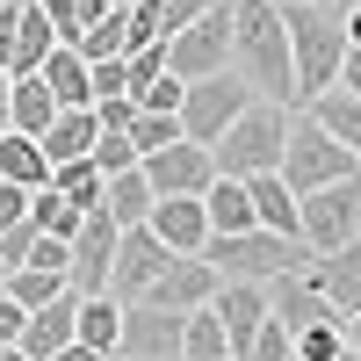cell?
I'll list each match as a JSON object with an SVG mask.
<instances>
[{
    "label": "cell",
    "instance_id": "obj_1",
    "mask_svg": "<svg viewBox=\"0 0 361 361\" xmlns=\"http://www.w3.org/2000/svg\"><path fill=\"white\" fill-rule=\"evenodd\" d=\"M231 73L253 87V102H275V109H304L296 102V66H289V22L275 0H238V22H231Z\"/></svg>",
    "mask_w": 361,
    "mask_h": 361
},
{
    "label": "cell",
    "instance_id": "obj_2",
    "mask_svg": "<svg viewBox=\"0 0 361 361\" xmlns=\"http://www.w3.org/2000/svg\"><path fill=\"white\" fill-rule=\"evenodd\" d=\"M289 22V66H296V102H318V94H333V80L347 66V22L340 8H282Z\"/></svg>",
    "mask_w": 361,
    "mask_h": 361
},
{
    "label": "cell",
    "instance_id": "obj_3",
    "mask_svg": "<svg viewBox=\"0 0 361 361\" xmlns=\"http://www.w3.org/2000/svg\"><path fill=\"white\" fill-rule=\"evenodd\" d=\"M282 152H289V109H275V102H253L217 145H209L217 180H260V173H282Z\"/></svg>",
    "mask_w": 361,
    "mask_h": 361
},
{
    "label": "cell",
    "instance_id": "obj_4",
    "mask_svg": "<svg viewBox=\"0 0 361 361\" xmlns=\"http://www.w3.org/2000/svg\"><path fill=\"white\" fill-rule=\"evenodd\" d=\"M195 260H209L217 282H260L267 289L275 275H304L311 246H304V238H275V231H238V238H209Z\"/></svg>",
    "mask_w": 361,
    "mask_h": 361
},
{
    "label": "cell",
    "instance_id": "obj_5",
    "mask_svg": "<svg viewBox=\"0 0 361 361\" xmlns=\"http://www.w3.org/2000/svg\"><path fill=\"white\" fill-rule=\"evenodd\" d=\"M354 173H361V166L311 123V109H296V116H289V152H282V188L304 202V195L333 188V180H354Z\"/></svg>",
    "mask_w": 361,
    "mask_h": 361
},
{
    "label": "cell",
    "instance_id": "obj_6",
    "mask_svg": "<svg viewBox=\"0 0 361 361\" xmlns=\"http://www.w3.org/2000/svg\"><path fill=\"white\" fill-rule=\"evenodd\" d=\"M231 22H238V8H231V0H217V8H209L202 22L173 29V37H166V73H173L180 87L231 73Z\"/></svg>",
    "mask_w": 361,
    "mask_h": 361
},
{
    "label": "cell",
    "instance_id": "obj_7",
    "mask_svg": "<svg viewBox=\"0 0 361 361\" xmlns=\"http://www.w3.org/2000/svg\"><path fill=\"white\" fill-rule=\"evenodd\" d=\"M246 109H253V87L238 80V73L195 80L188 94H180V137H188V145H202V152H209V145H217V137H224V130H231V123H238Z\"/></svg>",
    "mask_w": 361,
    "mask_h": 361
},
{
    "label": "cell",
    "instance_id": "obj_8",
    "mask_svg": "<svg viewBox=\"0 0 361 361\" xmlns=\"http://www.w3.org/2000/svg\"><path fill=\"white\" fill-rule=\"evenodd\" d=\"M296 224H304V246L311 253H340L361 238V173L354 180H333V188H318L296 202Z\"/></svg>",
    "mask_w": 361,
    "mask_h": 361
},
{
    "label": "cell",
    "instance_id": "obj_9",
    "mask_svg": "<svg viewBox=\"0 0 361 361\" xmlns=\"http://www.w3.org/2000/svg\"><path fill=\"white\" fill-rule=\"evenodd\" d=\"M137 173H145V188H152L159 202H173V195H195V202H202L209 180H217V159H209L202 145L180 137V145H166V152H145Z\"/></svg>",
    "mask_w": 361,
    "mask_h": 361
},
{
    "label": "cell",
    "instance_id": "obj_10",
    "mask_svg": "<svg viewBox=\"0 0 361 361\" xmlns=\"http://www.w3.org/2000/svg\"><path fill=\"white\" fill-rule=\"evenodd\" d=\"M116 246H123V224H116L109 209H87V224L73 238V296H109Z\"/></svg>",
    "mask_w": 361,
    "mask_h": 361
},
{
    "label": "cell",
    "instance_id": "obj_11",
    "mask_svg": "<svg viewBox=\"0 0 361 361\" xmlns=\"http://www.w3.org/2000/svg\"><path fill=\"white\" fill-rule=\"evenodd\" d=\"M166 267H173V253L159 246V238L152 231H123V246H116V267H109V296H116V304H145V289H152L159 275H166Z\"/></svg>",
    "mask_w": 361,
    "mask_h": 361
},
{
    "label": "cell",
    "instance_id": "obj_12",
    "mask_svg": "<svg viewBox=\"0 0 361 361\" xmlns=\"http://www.w3.org/2000/svg\"><path fill=\"white\" fill-rule=\"evenodd\" d=\"M180 325L173 311L152 304H123V340H116V361H180Z\"/></svg>",
    "mask_w": 361,
    "mask_h": 361
},
{
    "label": "cell",
    "instance_id": "obj_13",
    "mask_svg": "<svg viewBox=\"0 0 361 361\" xmlns=\"http://www.w3.org/2000/svg\"><path fill=\"white\" fill-rule=\"evenodd\" d=\"M267 318H275L289 340H296V333H311V325H340V311L318 296L311 275H275V282H267Z\"/></svg>",
    "mask_w": 361,
    "mask_h": 361
},
{
    "label": "cell",
    "instance_id": "obj_14",
    "mask_svg": "<svg viewBox=\"0 0 361 361\" xmlns=\"http://www.w3.org/2000/svg\"><path fill=\"white\" fill-rule=\"evenodd\" d=\"M209 318L224 325L231 361H246V347L260 340V325H267V289H260V282H224L217 296H209Z\"/></svg>",
    "mask_w": 361,
    "mask_h": 361
},
{
    "label": "cell",
    "instance_id": "obj_15",
    "mask_svg": "<svg viewBox=\"0 0 361 361\" xmlns=\"http://www.w3.org/2000/svg\"><path fill=\"white\" fill-rule=\"evenodd\" d=\"M224 282L209 275V260H173L166 275L145 289V304L152 311H173V318H195V311H209V296H217Z\"/></svg>",
    "mask_w": 361,
    "mask_h": 361
},
{
    "label": "cell",
    "instance_id": "obj_16",
    "mask_svg": "<svg viewBox=\"0 0 361 361\" xmlns=\"http://www.w3.org/2000/svg\"><path fill=\"white\" fill-rule=\"evenodd\" d=\"M145 231L159 238V246L173 260H195L209 246V217H202V202L195 195H173V202H152V217H145Z\"/></svg>",
    "mask_w": 361,
    "mask_h": 361
},
{
    "label": "cell",
    "instance_id": "obj_17",
    "mask_svg": "<svg viewBox=\"0 0 361 361\" xmlns=\"http://www.w3.org/2000/svg\"><path fill=\"white\" fill-rule=\"evenodd\" d=\"M304 275L318 282V296H325V304L340 311V325H347V318L361 311V238H354V246H340V253H311Z\"/></svg>",
    "mask_w": 361,
    "mask_h": 361
},
{
    "label": "cell",
    "instance_id": "obj_18",
    "mask_svg": "<svg viewBox=\"0 0 361 361\" xmlns=\"http://www.w3.org/2000/svg\"><path fill=\"white\" fill-rule=\"evenodd\" d=\"M73 333H80V296L66 289L58 304L29 311V325H22V354H29V361H51V354H66V347H73Z\"/></svg>",
    "mask_w": 361,
    "mask_h": 361
},
{
    "label": "cell",
    "instance_id": "obj_19",
    "mask_svg": "<svg viewBox=\"0 0 361 361\" xmlns=\"http://www.w3.org/2000/svg\"><path fill=\"white\" fill-rule=\"evenodd\" d=\"M44 87H51V102L58 109H94V66L73 51V44H58L51 58H44V73H37Z\"/></svg>",
    "mask_w": 361,
    "mask_h": 361
},
{
    "label": "cell",
    "instance_id": "obj_20",
    "mask_svg": "<svg viewBox=\"0 0 361 361\" xmlns=\"http://www.w3.org/2000/svg\"><path fill=\"white\" fill-rule=\"evenodd\" d=\"M94 137H102V123H94V109H58V123L44 130V159H51V166H73V159H94Z\"/></svg>",
    "mask_w": 361,
    "mask_h": 361
},
{
    "label": "cell",
    "instance_id": "obj_21",
    "mask_svg": "<svg viewBox=\"0 0 361 361\" xmlns=\"http://www.w3.org/2000/svg\"><path fill=\"white\" fill-rule=\"evenodd\" d=\"M58 51V22L37 8V0H22V29H15V66L8 80H29V73H44V58Z\"/></svg>",
    "mask_w": 361,
    "mask_h": 361
},
{
    "label": "cell",
    "instance_id": "obj_22",
    "mask_svg": "<svg viewBox=\"0 0 361 361\" xmlns=\"http://www.w3.org/2000/svg\"><path fill=\"white\" fill-rule=\"evenodd\" d=\"M202 217H209V238L260 231V224H253V195H246V180H209V195H202Z\"/></svg>",
    "mask_w": 361,
    "mask_h": 361
},
{
    "label": "cell",
    "instance_id": "obj_23",
    "mask_svg": "<svg viewBox=\"0 0 361 361\" xmlns=\"http://www.w3.org/2000/svg\"><path fill=\"white\" fill-rule=\"evenodd\" d=\"M246 195H253V224H260V231H275V238H304V224H296V195L282 188V173L246 180Z\"/></svg>",
    "mask_w": 361,
    "mask_h": 361
},
{
    "label": "cell",
    "instance_id": "obj_24",
    "mask_svg": "<svg viewBox=\"0 0 361 361\" xmlns=\"http://www.w3.org/2000/svg\"><path fill=\"white\" fill-rule=\"evenodd\" d=\"M8 116H15V130H22V137H37V145H44V130L58 123V102H51V87L29 73V80H8Z\"/></svg>",
    "mask_w": 361,
    "mask_h": 361
},
{
    "label": "cell",
    "instance_id": "obj_25",
    "mask_svg": "<svg viewBox=\"0 0 361 361\" xmlns=\"http://www.w3.org/2000/svg\"><path fill=\"white\" fill-rule=\"evenodd\" d=\"M311 123H318V130H325V137H333L340 152L361 166V102H347L340 87H333V94H318V102H311Z\"/></svg>",
    "mask_w": 361,
    "mask_h": 361
},
{
    "label": "cell",
    "instance_id": "obj_26",
    "mask_svg": "<svg viewBox=\"0 0 361 361\" xmlns=\"http://www.w3.org/2000/svg\"><path fill=\"white\" fill-rule=\"evenodd\" d=\"M0 180H15V188H51V159H44V145L37 137H22V130H8L0 137Z\"/></svg>",
    "mask_w": 361,
    "mask_h": 361
},
{
    "label": "cell",
    "instance_id": "obj_27",
    "mask_svg": "<svg viewBox=\"0 0 361 361\" xmlns=\"http://www.w3.org/2000/svg\"><path fill=\"white\" fill-rule=\"evenodd\" d=\"M152 202H159V195L145 188V173H116V180H102V202H94V209H109L123 231H137L145 217H152Z\"/></svg>",
    "mask_w": 361,
    "mask_h": 361
},
{
    "label": "cell",
    "instance_id": "obj_28",
    "mask_svg": "<svg viewBox=\"0 0 361 361\" xmlns=\"http://www.w3.org/2000/svg\"><path fill=\"white\" fill-rule=\"evenodd\" d=\"M73 340L116 361V340H123V304H116V296H80V333H73Z\"/></svg>",
    "mask_w": 361,
    "mask_h": 361
},
{
    "label": "cell",
    "instance_id": "obj_29",
    "mask_svg": "<svg viewBox=\"0 0 361 361\" xmlns=\"http://www.w3.org/2000/svg\"><path fill=\"white\" fill-rule=\"evenodd\" d=\"M29 224H37L44 238H58V246H73L80 224H87V209H80V202H66L58 188H37V195H29Z\"/></svg>",
    "mask_w": 361,
    "mask_h": 361
},
{
    "label": "cell",
    "instance_id": "obj_30",
    "mask_svg": "<svg viewBox=\"0 0 361 361\" xmlns=\"http://www.w3.org/2000/svg\"><path fill=\"white\" fill-rule=\"evenodd\" d=\"M0 289H8L22 311H44V304H58V296H66L73 282H66V275H51V267H15V275L0 282Z\"/></svg>",
    "mask_w": 361,
    "mask_h": 361
},
{
    "label": "cell",
    "instance_id": "obj_31",
    "mask_svg": "<svg viewBox=\"0 0 361 361\" xmlns=\"http://www.w3.org/2000/svg\"><path fill=\"white\" fill-rule=\"evenodd\" d=\"M180 361H231V340H224V325L209 311H195L180 325Z\"/></svg>",
    "mask_w": 361,
    "mask_h": 361
},
{
    "label": "cell",
    "instance_id": "obj_32",
    "mask_svg": "<svg viewBox=\"0 0 361 361\" xmlns=\"http://www.w3.org/2000/svg\"><path fill=\"white\" fill-rule=\"evenodd\" d=\"M51 188L66 202H80V209H94L102 202V173H94V159H73V166H51Z\"/></svg>",
    "mask_w": 361,
    "mask_h": 361
},
{
    "label": "cell",
    "instance_id": "obj_33",
    "mask_svg": "<svg viewBox=\"0 0 361 361\" xmlns=\"http://www.w3.org/2000/svg\"><path fill=\"white\" fill-rule=\"evenodd\" d=\"M130 145H137V159H145V152H166V145H180V116H145V109H137Z\"/></svg>",
    "mask_w": 361,
    "mask_h": 361
},
{
    "label": "cell",
    "instance_id": "obj_34",
    "mask_svg": "<svg viewBox=\"0 0 361 361\" xmlns=\"http://www.w3.org/2000/svg\"><path fill=\"white\" fill-rule=\"evenodd\" d=\"M159 80H166V44H145V51L123 58V87L130 94H145V87H159Z\"/></svg>",
    "mask_w": 361,
    "mask_h": 361
},
{
    "label": "cell",
    "instance_id": "obj_35",
    "mask_svg": "<svg viewBox=\"0 0 361 361\" xmlns=\"http://www.w3.org/2000/svg\"><path fill=\"white\" fill-rule=\"evenodd\" d=\"M289 354H296V361H340V354H347V333H340V325H311V333L289 340Z\"/></svg>",
    "mask_w": 361,
    "mask_h": 361
},
{
    "label": "cell",
    "instance_id": "obj_36",
    "mask_svg": "<svg viewBox=\"0 0 361 361\" xmlns=\"http://www.w3.org/2000/svg\"><path fill=\"white\" fill-rule=\"evenodd\" d=\"M94 173H102V180H116V173H137V145L102 130V137H94Z\"/></svg>",
    "mask_w": 361,
    "mask_h": 361
},
{
    "label": "cell",
    "instance_id": "obj_37",
    "mask_svg": "<svg viewBox=\"0 0 361 361\" xmlns=\"http://www.w3.org/2000/svg\"><path fill=\"white\" fill-rule=\"evenodd\" d=\"M37 238H44V231L29 224V217H22L15 231H0V267H8V275H15V267H29V253H37Z\"/></svg>",
    "mask_w": 361,
    "mask_h": 361
},
{
    "label": "cell",
    "instance_id": "obj_38",
    "mask_svg": "<svg viewBox=\"0 0 361 361\" xmlns=\"http://www.w3.org/2000/svg\"><path fill=\"white\" fill-rule=\"evenodd\" d=\"M94 123H102L109 137H130V123H137V102H130V94H109V102H94Z\"/></svg>",
    "mask_w": 361,
    "mask_h": 361
},
{
    "label": "cell",
    "instance_id": "obj_39",
    "mask_svg": "<svg viewBox=\"0 0 361 361\" xmlns=\"http://www.w3.org/2000/svg\"><path fill=\"white\" fill-rule=\"evenodd\" d=\"M246 361H296V354H289V333H282V325H275V318H267V325H260V340L246 347Z\"/></svg>",
    "mask_w": 361,
    "mask_h": 361
},
{
    "label": "cell",
    "instance_id": "obj_40",
    "mask_svg": "<svg viewBox=\"0 0 361 361\" xmlns=\"http://www.w3.org/2000/svg\"><path fill=\"white\" fill-rule=\"evenodd\" d=\"M209 8H217V0H159V15H166V37H173V29H188V22H202Z\"/></svg>",
    "mask_w": 361,
    "mask_h": 361
},
{
    "label": "cell",
    "instance_id": "obj_41",
    "mask_svg": "<svg viewBox=\"0 0 361 361\" xmlns=\"http://www.w3.org/2000/svg\"><path fill=\"white\" fill-rule=\"evenodd\" d=\"M15 29H22V0H0V73L15 66Z\"/></svg>",
    "mask_w": 361,
    "mask_h": 361
},
{
    "label": "cell",
    "instance_id": "obj_42",
    "mask_svg": "<svg viewBox=\"0 0 361 361\" xmlns=\"http://www.w3.org/2000/svg\"><path fill=\"white\" fill-rule=\"evenodd\" d=\"M37 8L58 22V44H73V37H80V0H37Z\"/></svg>",
    "mask_w": 361,
    "mask_h": 361
},
{
    "label": "cell",
    "instance_id": "obj_43",
    "mask_svg": "<svg viewBox=\"0 0 361 361\" xmlns=\"http://www.w3.org/2000/svg\"><path fill=\"white\" fill-rule=\"evenodd\" d=\"M22 325H29V311L15 304L8 289H0V347H22Z\"/></svg>",
    "mask_w": 361,
    "mask_h": 361
},
{
    "label": "cell",
    "instance_id": "obj_44",
    "mask_svg": "<svg viewBox=\"0 0 361 361\" xmlns=\"http://www.w3.org/2000/svg\"><path fill=\"white\" fill-rule=\"evenodd\" d=\"M29 217V188H15V180H0V231H15Z\"/></svg>",
    "mask_w": 361,
    "mask_h": 361
},
{
    "label": "cell",
    "instance_id": "obj_45",
    "mask_svg": "<svg viewBox=\"0 0 361 361\" xmlns=\"http://www.w3.org/2000/svg\"><path fill=\"white\" fill-rule=\"evenodd\" d=\"M333 87H340L347 102H361V51H347V66H340V80H333Z\"/></svg>",
    "mask_w": 361,
    "mask_h": 361
},
{
    "label": "cell",
    "instance_id": "obj_46",
    "mask_svg": "<svg viewBox=\"0 0 361 361\" xmlns=\"http://www.w3.org/2000/svg\"><path fill=\"white\" fill-rule=\"evenodd\" d=\"M340 22H347V51H361V0H347Z\"/></svg>",
    "mask_w": 361,
    "mask_h": 361
},
{
    "label": "cell",
    "instance_id": "obj_47",
    "mask_svg": "<svg viewBox=\"0 0 361 361\" xmlns=\"http://www.w3.org/2000/svg\"><path fill=\"white\" fill-rule=\"evenodd\" d=\"M51 361H109V354H94V347H80V340H73L66 354H51Z\"/></svg>",
    "mask_w": 361,
    "mask_h": 361
},
{
    "label": "cell",
    "instance_id": "obj_48",
    "mask_svg": "<svg viewBox=\"0 0 361 361\" xmlns=\"http://www.w3.org/2000/svg\"><path fill=\"white\" fill-rule=\"evenodd\" d=\"M340 333H347V354H354V361H361V311H354V318H347V325H340Z\"/></svg>",
    "mask_w": 361,
    "mask_h": 361
},
{
    "label": "cell",
    "instance_id": "obj_49",
    "mask_svg": "<svg viewBox=\"0 0 361 361\" xmlns=\"http://www.w3.org/2000/svg\"><path fill=\"white\" fill-rule=\"evenodd\" d=\"M15 130V116H8V73H0V137Z\"/></svg>",
    "mask_w": 361,
    "mask_h": 361
},
{
    "label": "cell",
    "instance_id": "obj_50",
    "mask_svg": "<svg viewBox=\"0 0 361 361\" xmlns=\"http://www.w3.org/2000/svg\"><path fill=\"white\" fill-rule=\"evenodd\" d=\"M275 8H347V0H275Z\"/></svg>",
    "mask_w": 361,
    "mask_h": 361
},
{
    "label": "cell",
    "instance_id": "obj_51",
    "mask_svg": "<svg viewBox=\"0 0 361 361\" xmlns=\"http://www.w3.org/2000/svg\"><path fill=\"white\" fill-rule=\"evenodd\" d=\"M102 8H109V15H123V8H137V0H102Z\"/></svg>",
    "mask_w": 361,
    "mask_h": 361
},
{
    "label": "cell",
    "instance_id": "obj_52",
    "mask_svg": "<svg viewBox=\"0 0 361 361\" xmlns=\"http://www.w3.org/2000/svg\"><path fill=\"white\" fill-rule=\"evenodd\" d=\"M0 361H29V354H22V347H0Z\"/></svg>",
    "mask_w": 361,
    "mask_h": 361
},
{
    "label": "cell",
    "instance_id": "obj_53",
    "mask_svg": "<svg viewBox=\"0 0 361 361\" xmlns=\"http://www.w3.org/2000/svg\"><path fill=\"white\" fill-rule=\"evenodd\" d=\"M0 282H8V267H0Z\"/></svg>",
    "mask_w": 361,
    "mask_h": 361
},
{
    "label": "cell",
    "instance_id": "obj_54",
    "mask_svg": "<svg viewBox=\"0 0 361 361\" xmlns=\"http://www.w3.org/2000/svg\"><path fill=\"white\" fill-rule=\"evenodd\" d=\"M340 361H354V354H340Z\"/></svg>",
    "mask_w": 361,
    "mask_h": 361
},
{
    "label": "cell",
    "instance_id": "obj_55",
    "mask_svg": "<svg viewBox=\"0 0 361 361\" xmlns=\"http://www.w3.org/2000/svg\"><path fill=\"white\" fill-rule=\"evenodd\" d=\"M231 8H238V0H231Z\"/></svg>",
    "mask_w": 361,
    "mask_h": 361
}]
</instances>
